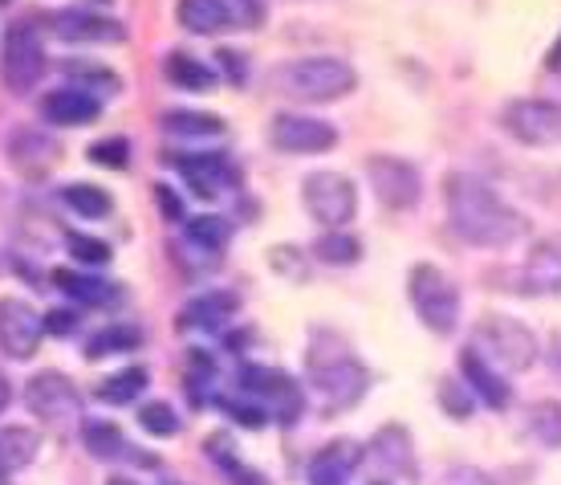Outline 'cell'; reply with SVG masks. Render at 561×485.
Returning a JSON list of instances; mask_svg holds the SVG:
<instances>
[{
	"label": "cell",
	"instance_id": "obj_31",
	"mask_svg": "<svg viewBox=\"0 0 561 485\" xmlns=\"http://www.w3.org/2000/svg\"><path fill=\"white\" fill-rule=\"evenodd\" d=\"M61 200H66L78 216H85V221H102V216H111V208H114V200L106 196V188H99V184H70L61 192Z\"/></svg>",
	"mask_w": 561,
	"mask_h": 485
},
{
	"label": "cell",
	"instance_id": "obj_18",
	"mask_svg": "<svg viewBox=\"0 0 561 485\" xmlns=\"http://www.w3.org/2000/svg\"><path fill=\"white\" fill-rule=\"evenodd\" d=\"M240 311V298L232 290H204L180 311V330H220L232 323V314Z\"/></svg>",
	"mask_w": 561,
	"mask_h": 485
},
{
	"label": "cell",
	"instance_id": "obj_20",
	"mask_svg": "<svg viewBox=\"0 0 561 485\" xmlns=\"http://www.w3.org/2000/svg\"><path fill=\"white\" fill-rule=\"evenodd\" d=\"M363 449L354 441L325 444L322 453L309 461V485H351V473L358 470Z\"/></svg>",
	"mask_w": 561,
	"mask_h": 485
},
{
	"label": "cell",
	"instance_id": "obj_16",
	"mask_svg": "<svg viewBox=\"0 0 561 485\" xmlns=\"http://www.w3.org/2000/svg\"><path fill=\"white\" fill-rule=\"evenodd\" d=\"M171 159H175L180 176L192 184V192H196L199 200L220 196L228 184H237V168H232L228 156H220V151H211V156H171Z\"/></svg>",
	"mask_w": 561,
	"mask_h": 485
},
{
	"label": "cell",
	"instance_id": "obj_17",
	"mask_svg": "<svg viewBox=\"0 0 561 485\" xmlns=\"http://www.w3.org/2000/svg\"><path fill=\"white\" fill-rule=\"evenodd\" d=\"M42 114L54 127H85V123H94L102 114V102H99V94H90L82 86H73V90L61 86L54 94H45Z\"/></svg>",
	"mask_w": 561,
	"mask_h": 485
},
{
	"label": "cell",
	"instance_id": "obj_13",
	"mask_svg": "<svg viewBox=\"0 0 561 485\" xmlns=\"http://www.w3.org/2000/svg\"><path fill=\"white\" fill-rule=\"evenodd\" d=\"M45 323L42 314L33 311L21 298H0V347L9 359H33L42 347Z\"/></svg>",
	"mask_w": 561,
	"mask_h": 485
},
{
	"label": "cell",
	"instance_id": "obj_5",
	"mask_svg": "<svg viewBox=\"0 0 561 485\" xmlns=\"http://www.w3.org/2000/svg\"><path fill=\"white\" fill-rule=\"evenodd\" d=\"M408 294L415 314L423 318V327L435 330V335H451L456 323H460V290L439 266H415L408 278Z\"/></svg>",
	"mask_w": 561,
	"mask_h": 485
},
{
	"label": "cell",
	"instance_id": "obj_23",
	"mask_svg": "<svg viewBox=\"0 0 561 485\" xmlns=\"http://www.w3.org/2000/svg\"><path fill=\"white\" fill-rule=\"evenodd\" d=\"M175 16L187 33H199V37H211V33H225L232 25V9L225 0H180L175 4Z\"/></svg>",
	"mask_w": 561,
	"mask_h": 485
},
{
	"label": "cell",
	"instance_id": "obj_42",
	"mask_svg": "<svg viewBox=\"0 0 561 485\" xmlns=\"http://www.w3.org/2000/svg\"><path fill=\"white\" fill-rule=\"evenodd\" d=\"M220 408H225V413L232 416V420H240V425H244V428H261V425H265V420H268V416L261 413L256 404H244V399H225Z\"/></svg>",
	"mask_w": 561,
	"mask_h": 485
},
{
	"label": "cell",
	"instance_id": "obj_25",
	"mask_svg": "<svg viewBox=\"0 0 561 485\" xmlns=\"http://www.w3.org/2000/svg\"><path fill=\"white\" fill-rule=\"evenodd\" d=\"M37 456V432L33 428H0V477L25 470Z\"/></svg>",
	"mask_w": 561,
	"mask_h": 485
},
{
	"label": "cell",
	"instance_id": "obj_27",
	"mask_svg": "<svg viewBox=\"0 0 561 485\" xmlns=\"http://www.w3.org/2000/svg\"><path fill=\"white\" fill-rule=\"evenodd\" d=\"M82 441H85V449H90V453L99 456V461H123V456L135 453V449L127 444V437H123L111 420H85Z\"/></svg>",
	"mask_w": 561,
	"mask_h": 485
},
{
	"label": "cell",
	"instance_id": "obj_7",
	"mask_svg": "<svg viewBox=\"0 0 561 485\" xmlns=\"http://www.w3.org/2000/svg\"><path fill=\"white\" fill-rule=\"evenodd\" d=\"M240 392L253 399L256 408L280 425H294L301 408H306V396H301V387L277 368H244L240 371Z\"/></svg>",
	"mask_w": 561,
	"mask_h": 485
},
{
	"label": "cell",
	"instance_id": "obj_43",
	"mask_svg": "<svg viewBox=\"0 0 561 485\" xmlns=\"http://www.w3.org/2000/svg\"><path fill=\"white\" fill-rule=\"evenodd\" d=\"M73 327H78V318H73L70 311H49V314H45V330H49V335H70Z\"/></svg>",
	"mask_w": 561,
	"mask_h": 485
},
{
	"label": "cell",
	"instance_id": "obj_14",
	"mask_svg": "<svg viewBox=\"0 0 561 485\" xmlns=\"http://www.w3.org/2000/svg\"><path fill=\"white\" fill-rule=\"evenodd\" d=\"M513 294H561V233L537 241L517 270V290Z\"/></svg>",
	"mask_w": 561,
	"mask_h": 485
},
{
	"label": "cell",
	"instance_id": "obj_41",
	"mask_svg": "<svg viewBox=\"0 0 561 485\" xmlns=\"http://www.w3.org/2000/svg\"><path fill=\"white\" fill-rule=\"evenodd\" d=\"M435 396H439V404H444L448 416H456V420H463V416L472 413V396H468V387H460L456 380H439Z\"/></svg>",
	"mask_w": 561,
	"mask_h": 485
},
{
	"label": "cell",
	"instance_id": "obj_11",
	"mask_svg": "<svg viewBox=\"0 0 561 485\" xmlns=\"http://www.w3.org/2000/svg\"><path fill=\"white\" fill-rule=\"evenodd\" d=\"M25 404L33 416H42L49 425H70L82 413V399L73 380H66L61 371H37L25 384Z\"/></svg>",
	"mask_w": 561,
	"mask_h": 485
},
{
	"label": "cell",
	"instance_id": "obj_44",
	"mask_svg": "<svg viewBox=\"0 0 561 485\" xmlns=\"http://www.w3.org/2000/svg\"><path fill=\"white\" fill-rule=\"evenodd\" d=\"M216 61L225 66V74L232 78V82H244V57H240V54H232V49H220V54H216Z\"/></svg>",
	"mask_w": 561,
	"mask_h": 485
},
{
	"label": "cell",
	"instance_id": "obj_49",
	"mask_svg": "<svg viewBox=\"0 0 561 485\" xmlns=\"http://www.w3.org/2000/svg\"><path fill=\"white\" fill-rule=\"evenodd\" d=\"M0 485H9V477H0Z\"/></svg>",
	"mask_w": 561,
	"mask_h": 485
},
{
	"label": "cell",
	"instance_id": "obj_12",
	"mask_svg": "<svg viewBox=\"0 0 561 485\" xmlns=\"http://www.w3.org/2000/svg\"><path fill=\"white\" fill-rule=\"evenodd\" d=\"M268 139L289 156H318V151L334 147L337 131L322 119H309V114H277L273 127H268Z\"/></svg>",
	"mask_w": 561,
	"mask_h": 485
},
{
	"label": "cell",
	"instance_id": "obj_48",
	"mask_svg": "<svg viewBox=\"0 0 561 485\" xmlns=\"http://www.w3.org/2000/svg\"><path fill=\"white\" fill-rule=\"evenodd\" d=\"M4 404H9V384L0 380V408H4Z\"/></svg>",
	"mask_w": 561,
	"mask_h": 485
},
{
	"label": "cell",
	"instance_id": "obj_22",
	"mask_svg": "<svg viewBox=\"0 0 561 485\" xmlns=\"http://www.w3.org/2000/svg\"><path fill=\"white\" fill-rule=\"evenodd\" d=\"M9 156L16 159V168H25V171H45V168H54L57 156H61V147H57L54 135H45V131H16L13 143H9Z\"/></svg>",
	"mask_w": 561,
	"mask_h": 485
},
{
	"label": "cell",
	"instance_id": "obj_10",
	"mask_svg": "<svg viewBox=\"0 0 561 485\" xmlns=\"http://www.w3.org/2000/svg\"><path fill=\"white\" fill-rule=\"evenodd\" d=\"M366 180H370V188H375L379 204L399 208V213L415 208L423 196V176L415 171V163H408V159L370 156L366 159Z\"/></svg>",
	"mask_w": 561,
	"mask_h": 485
},
{
	"label": "cell",
	"instance_id": "obj_6",
	"mask_svg": "<svg viewBox=\"0 0 561 485\" xmlns=\"http://www.w3.org/2000/svg\"><path fill=\"white\" fill-rule=\"evenodd\" d=\"M301 200H306L309 216L325 225V233L351 225L358 213V192L342 171H309L301 180Z\"/></svg>",
	"mask_w": 561,
	"mask_h": 485
},
{
	"label": "cell",
	"instance_id": "obj_29",
	"mask_svg": "<svg viewBox=\"0 0 561 485\" xmlns=\"http://www.w3.org/2000/svg\"><path fill=\"white\" fill-rule=\"evenodd\" d=\"M147 387V368H123L106 375L99 384V399L102 404H114V408H123V404H135L139 392Z\"/></svg>",
	"mask_w": 561,
	"mask_h": 485
},
{
	"label": "cell",
	"instance_id": "obj_32",
	"mask_svg": "<svg viewBox=\"0 0 561 485\" xmlns=\"http://www.w3.org/2000/svg\"><path fill=\"white\" fill-rule=\"evenodd\" d=\"M163 127L175 131V135H225V119L220 114H208V111H168L163 114Z\"/></svg>",
	"mask_w": 561,
	"mask_h": 485
},
{
	"label": "cell",
	"instance_id": "obj_36",
	"mask_svg": "<svg viewBox=\"0 0 561 485\" xmlns=\"http://www.w3.org/2000/svg\"><path fill=\"white\" fill-rule=\"evenodd\" d=\"M66 74L73 78V86L82 90H102V94H118L123 90V78L111 70V66H90V61H66Z\"/></svg>",
	"mask_w": 561,
	"mask_h": 485
},
{
	"label": "cell",
	"instance_id": "obj_8",
	"mask_svg": "<svg viewBox=\"0 0 561 485\" xmlns=\"http://www.w3.org/2000/svg\"><path fill=\"white\" fill-rule=\"evenodd\" d=\"M0 74H4V86L16 90V94H28L33 86L42 82L45 74V45L42 33L28 25V21H16L4 37V61H0Z\"/></svg>",
	"mask_w": 561,
	"mask_h": 485
},
{
	"label": "cell",
	"instance_id": "obj_38",
	"mask_svg": "<svg viewBox=\"0 0 561 485\" xmlns=\"http://www.w3.org/2000/svg\"><path fill=\"white\" fill-rule=\"evenodd\" d=\"M90 163H99V168H111V171H123L130 159V143L123 139V135H111V139H99L90 143Z\"/></svg>",
	"mask_w": 561,
	"mask_h": 485
},
{
	"label": "cell",
	"instance_id": "obj_40",
	"mask_svg": "<svg viewBox=\"0 0 561 485\" xmlns=\"http://www.w3.org/2000/svg\"><path fill=\"white\" fill-rule=\"evenodd\" d=\"M427 485H496V482H492L484 470H477V465H460V461H451V465H439Z\"/></svg>",
	"mask_w": 561,
	"mask_h": 485
},
{
	"label": "cell",
	"instance_id": "obj_21",
	"mask_svg": "<svg viewBox=\"0 0 561 485\" xmlns=\"http://www.w3.org/2000/svg\"><path fill=\"white\" fill-rule=\"evenodd\" d=\"M460 375H463V387H472L477 399H484L489 408H508V399H513V387L505 384V375L496 368H489L477 351H463L460 356Z\"/></svg>",
	"mask_w": 561,
	"mask_h": 485
},
{
	"label": "cell",
	"instance_id": "obj_2",
	"mask_svg": "<svg viewBox=\"0 0 561 485\" xmlns=\"http://www.w3.org/2000/svg\"><path fill=\"white\" fill-rule=\"evenodd\" d=\"M306 371H309V387H313V392L322 396L325 408H334V413L358 404L366 392V368L354 359L351 347L337 339V335H330V330H313Z\"/></svg>",
	"mask_w": 561,
	"mask_h": 485
},
{
	"label": "cell",
	"instance_id": "obj_1",
	"mask_svg": "<svg viewBox=\"0 0 561 485\" xmlns=\"http://www.w3.org/2000/svg\"><path fill=\"white\" fill-rule=\"evenodd\" d=\"M444 200L456 237L477 249H508L529 233V221L472 171H451L444 180Z\"/></svg>",
	"mask_w": 561,
	"mask_h": 485
},
{
	"label": "cell",
	"instance_id": "obj_50",
	"mask_svg": "<svg viewBox=\"0 0 561 485\" xmlns=\"http://www.w3.org/2000/svg\"><path fill=\"white\" fill-rule=\"evenodd\" d=\"M0 4H4V0H0Z\"/></svg>",
	"mask_w": 561,
	"mask_h": 485
},
{
	"label": "cell",
	"instance_id": "obj_37",
	"mask_svg": "<svg viewBox=\"0 0 561 485\" xmlns=\"http://www.w3.org/2000/svg\"><path fill=\"white\" fill-rule=\"evenodd\" d=\"M139 425L151 432V437H175L180 432V413L171 408L168 399H151V404H142L139 408Z\"/></svg>",
	"mask_w": 561,
	"mask_h": 485
},
{
	"label": "cell",
	"instance_id": "obj_46",
	"mask_svg": "<svg viewBox=\"0 0 561 485\" xmlns=\"http://www.w3.org/2000/svg\"><path fill=\"white\" fill-rule=\"evenodd\" d=\"M546 70L549 74H561V37L553 45H549V54H546Z\"/></svg>",
	"mask_w": 561,
	"mask_h": 485
},
{
	"label": "cell",
	"instance_id": "obj_45",
	"mask_svg": "<svg viewBox=\"0 0 561 485\" xmlns=\"http://www.w3.org/2000/svg\"><path fill=\"white\" fill-rule=\"evenodd\" d=\"M154 196H159V208H163V216H168V221H180L183 216V204H180V196H171V188H154Z\"/></svg>",
	"mask_w": 561,
	"mask_h": 485
},
{
	"label": "cell",
	"instance_id": "obj_30",
	"mask_svg": "<svg viewBox=\"0 0 561 485\" xmlns=\"http://www.w3.org/2000/svg\"><path fill=\"white\" fill-rule=\"evenodd\" d=\"M525 428H529V437H537L541 444L558 449L561 444V404L558 399H537L534 408L525 413Z\"/></svg>",
	"mask_w": 561,
	"mask_h": 485
},
{
	"label": "cell",
	"instance_id": "obj_15",
	"mask_svg": "<svg viewBox=\"0 0 561 485\" xmlns=\"http://www.w3.org/2000/svg\"><path fill=\"white\" fill-rule=\"evenodd\" d=\"M366 461L387 477H415V449L411 432L399 425H387L375 432V441L366 444Z\"/></svg>",
	"mask_w": 561,
	"mask_h": 485
},
{
	"label": "cell",
	"instance_id": "obj_35",
	"mask_svg": "<svg viewBox=\"0 0 561 485\" xmlns=\"http://www.w3.org/2000/svg\"><path fill=\"white\" fill-rule=\"evenodd\" d=\"M313 253H318V261H325V266H354V261L363 257V245L354 241L351 233L334 228V233H322V237H318Z\"/></svg>",
	"mask_w": 561,
	"mask_h": 485
},
{
	"label": "cell",
	"instance_id": "obj_3",
	"mask_svg": "<svg viewBox=\"0 0 561 485\" xmlns=\"http://www.w3.org/2000/svg\"><path fill=\"white\" fill-rule=\"evenodd\" d=\"M354 82H358V74L342 57H297V61H285L273 74V86H277L285 99H297V102L346 99L354 90Z\"/></svg>",
	"mask_w": 561,
	"mask_h": 485
},
{
	"label": "cell",
	"instance_id": "obj_28",
	"mask_svg": "<svg viewBox=\"0 0 561 485\" xmlns=\"http://www.w3.org/2000/svg\"><path fill=\"white\" fill-rule=\"evenodd\" d=\"M163 74H168V82L183 86V90H208V86H216V70L192 54H168Z\"/></svg>",
	"mask_w": 561,
	"mask_h": 485
},
{
	"label": "cell",
	"instance_id": "obj_39",
	"mask_svg": "<svg viewBox=\"0 0 561 485\" xmlns=\"http://www.w3.org/2000/svg\"><path fill=\"white\" fill-rule=\"evenodd\" d=\"M66 249H70L73 261H85V266H106L111 261V245L99 241V237H85V233H66Z\"/></svg>",
	"mask_w": 561,
	"mask_h": 485
},
{
	"label": "cell",
	"instance_id": "obj_9",
	"mask_svg": "<svg viewBox=\"0 0 561 485\" xmlns=\"http://www.w3.org/2000/svg\"><path fill=\"white\" fill-rule=\"evenodd\" d=\"M501 127L525 147H558L561 143V106L546 99H517L501 111Z\"/></svg>",
	"mask_w": 561,
	"mask_h": 485
},
{
	"label": "cell",
	"instance_id": "obj_26",
	"mask_svg": "<svg viewBox=\"0 0 561 485\" xmlns=\"http://www.w3.org/2000/svg\"><path fill=\"white\" fill-rule=\"evenodd\" d=\"M142 342V330L130 323H106V327L85 342V359H106V356H127Z\"/></svg>",
	"mask_w": 561,
	"mask_h": 485
},
{
	"label": "cell",
	"instance_id": "obj_4",
	"mask_svg": "<svg viewBox=\"0 0 561 485\" xmlns=\"http://www.w3.org/2000/svg\"><path fill=\"white\" fill-rule=\"evenodd\" d=\"M472 351L501 375H517L537 363V339L534 330L508 318V314H489L472 327Z\"/></svg>",
	"mask_w": 561,
	"mask_h": 485
},
{
	"label": "cell",
	"instance_id": "obj_33",
	"mask_svg": "<svg viewBox=\"0 0 561 485\" xmlns=\"http://www.w3.org/2000/svg\"><path fill=\"white\" fill-rule=\"evenodd\" d=\"M232 237V225H228L225 216H196V221H187V241L196 245L199 253H220Z\"/></svg>",
	"mask_w": 561,
	"mask_h": 485
},
{
	"label": "cell",
	"instance_id": "obj_19",
	"mask_svg": "<svg viewBox=\"0 0 561 485\" xmlns=\"http://www.w3.org/2000/svg\"><path fill=\"white\" fill-rule=\"evenodd\" d=\"M54 33L61 42H94V45H106V42H123L127 33L118 21H106V16H94L85 13V9H73V13H57L54 16Z\"/></svg>",
	"mask_w": 561,
	"mask_h": 485
},
{
	"label": "cell",
	"instance_id": "obj_24",
	"mask_svg": "<svg viewBox=\"0 0 561 485\" xmlns=\"http://www.w3.org/2000/svg\"><path fill=\"white\" fill-rule=\"evenodd\" d=\"M54 282L61 285L73 302H82V306H114V302H123V285H111V282H102V278H90V273L54 270Z\"/></svg>",
	"mask_w": 561,
	"mask_h": 485
},
{
	"label": "cell",
	"instance_id": "obj_34",
	"mask_svg": "<svg viewBox=\"0 0 561 485\" xmlns=\"http://www.w3.org/2000/svg\"><path fill=\"white\" fill-rule=\"evenodd\" d=\"M204 449H208L211 461H216V465H220V470H225L237 485H265V477H261V473L249 470V465H244L240 456L228 453V437H225V432H216V437H208V441H204Z\"/></svg>",
	"mask_w": 561,
	"mask_h": 485
},
{
	"label": "cell",
	"instance_id": "obj_47",
	"mask_svg": "<svg viewBox=\"0 0 561 485\" xmlns=\"http://www.w3.org/2000/svg\"><path fill=\"white\" fill-rule=\"evenodd\" d=\"M106 485H135V482H130V477H123V473H118V477H106Z\"/></svg>",
	"mask_w": 561,
	"mask_h": 485
}]
</instances>
